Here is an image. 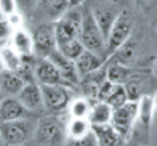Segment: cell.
I'll use <instances>...</instances> for the list:
<instances>
[{
    "mask_svg": "<svg viewBox=\"0 0 157 146\" xmlns=\"http://www.w3.org/2000/svg\"><path fill=\"white\" fill-rule=\"evenodd\" d=\"M154 98L151 95H143L138 100V120L141 122V125L146 130L149 128L151 122L154 119Z\"/></svg>",
    "mask_w": 157,
    "mask_h": 146,
    "instance_id": "19",
    "label": "cell"
},
{
    "mask_svg": "<svg viewBox=\"0 0 157 146\" xmlns=\"http://www.w3.org/2000/svg\"><path fill=\"white\" fill-rule=\"evenodd\" d=\"M85 0H69V6H78V5H83Z\"/></svg>",
    "mask_w": 157,
    "mask_h": 146,
    "instance_id": "28",
    "label": "cell"
},
{
    "mask_svg": "<svg viewBox=\"0 0 157 146\" xmlns=\"http://www.w3.org/2000/svg\"><path fill=\"white\" fill-rule=\"evenodd\" d=\"M69 8V0H39V11L48 21L59 19Z\"/></svg>",
    "mask_w": 157,
    "mask_h": 146,
    "instance_id": "17",
    "label": "cell"
},
{
    "mask_svg": "<svg viewBox=\"0 0 157 146\" xmlns=\"http://www.w3.org/2000/svg\"><path fill=\"white\" fill-rule=\"evenodd\" d=\"M78 39H80V42L87 50H91V52L108 58V55H106V37L91 8L85 5H83V18H82V27H80Z\"/></svg>",
    "mask_w": 157,
    "mask_h": 146,
    "instance_id": "2",
    "label": "cell"
},
{
    "mask_svg": "<svg viewBox=\"0 0 157 146\" xmlns=\"http://www.w3.org/2000/svg\"><path fill=\"white\" fill-rule=\"evenodd\" d=\"M133 29H135L133 13L128 8H122L120 13L117 14V18L114 19V23L109 29V34H108V37H106V55H108V58L116 53L128 40V37H130L132 32H133ZM108 58H106V60H108Z\"/></svg>",
    "mask_w": 157,
    "mask_h": 146,
    "instance_id": "3",
    "label": "cell"
},
{
    "mask_svg": "<svg viewBox=\"0 0 157 146\" xmlns=\"http://www.w3.org/2000/svg\"><path fill=\"white\" fill-rule=\"evenodd\" d=\"M26 85V80L16 71L3 69L0 72V89L5 97H18V93Z\"/></svg>",
    "mask_w": 157,
    "mask_h": 146,
    "instance_id": "14",
    "label": "cell"
},
{
    "mask_svg": "<svg viewBox=\"0 0 157 146\" xmlns=\"http://www.w3.org/2000/svg\"><path fill=\"white\" fill-rule=\"evenodd\" d=\"M34 55L37 58H47L56 48V31L55 21L40 23L34 29Z\"/></svg>",
    "mask_w": 157,
    "mask_h": 146,
    "instance_id": "7",
    "label": "cell"
},
{
    "mask_svg": "<svg viewBox=\"0 0 157 146\" xmlns=\"http://www.w3.org/2000/svg\"><path fill=\"white\" fill-rule=\"evenodd\" d=\"M5 68H3V63H2V60H0V72H2Z\"/></svg>",
    "mask_w": 157,
    "mask_h": 146,
    "instance_id": "32",
    "label": "cell"
},
{
    "mask_svg": "<svg viewBox=\"0 0 157 146\" xmlns=\"http://www.w3.org/2000/svg\"><path fill=\"white\" fill-rule=\"evenodd\" d=\"M93 128V133L96 136V144L99 146H117L125 143V140L116 128L112 127V124H96V125H91Z\"/></svg>",
    "mask_w": 157,
    "mask_h": 146,
    "instance_id": "13",
    "label": "cell"
},
{
    "mask_svg": "<svg viewBox=\"0 0 157 146\" xmlns=\"http://www.w3.org/2000/svg\"><path fill=\"white\" fill-rule=\"evenodd\" d=\"M106 101L109 103V106H111L112 109H116V108H119V106L125 105L127 101H128V93H127L125 85L117 84L116 89L112 90V93L108 97V100H106Z\"/></svg>",
    "mask_w": 157,
    "mask_h": 146,
    "instance_id": "24",
    "label": "cell"
},
{
    "mask_svg": "<svg viewBox=\"0 0 157 146\" xmlns=\"http://www.w3.org/2000/svg\"><path fill=\"white\" fill-rule=\"evenodd\" d=\"M3 100V92H2V89H0V101Z\"/></svg>",
    "mask_w": 157,
    "mask_h": 146,
    "instance_id": "33",
    "label": "cell"
},
{
    "mask_svg": "<svg viewBox=\"0 0 157 146\" xmlns=\"http://www.w3.org/2000/svg\"><path fill=\"white\" fill-rule=\"evenodd\" d=\"M47 58L59 69V72L64 76V79H66L69 84H72V85L80 84V76H78V72H77L74 60H71V58H67L66 55H63L58 48H55Z\"/></svg>",
    "mask_w": 157,
    "mask_h": 146,
    "instance_id": "11",
    "label": "cell"
},
{
    "mask_svg": "<svg viewBox=\"0 0 157 146\" xmlns=\"http://www.w3.org/2000/svg\"><path fill=\"white\" fill-rule=\"evenodd\" d=\"M16 10V0H0V11L3 14H13Z\"/></svg>",
    "mask_w": 157,
    "mask_h": 146,
    "instance_id": "26",
    "label": "cell"
},
{
    "mask_svg": "<svg viewBox=\"0 0 157 146\" xmlns=\"http://www.w3.org/2000/svg\"><path fill=\"white\" fill-rule=\"evenodd\" d=\"M0 144H5L3 143V138H2V133H0Z\"/></svg>",
    "mask_w": 157,
    "mask_h": 146,
    "instance_id": "34",
    "label": "cell"
},
{
    "mask_svg": "<svg viewBox=\"0 0 157 146\" xmlns=\"http://www.w3.org/2000/svg\"><path fill=\"white\" fill-rule=\"evenodd\" d=\"M91 103H93V101L88 100L87 97L71 100V103L67 106L71 117H85V119H88L90 109H91Z\"/></svg>",
    "mask_w": 157,
    "mask_h": 146,
    "instance_id": "21",
    "label": "cell"
},
{
    "mask_svg": "<svg viewBox=\"0 0 157 146\" xmlns=\"http://www.w3.org/2000/svg\"><path fill=\"white\" fill-rule=\"evenodd\" d=\"M0 60H2L5 69L18 71L19 66L23 64V55H19L16 50H11V48L3 47L2 52H0Z\"/></svg>",
    "mask_w": 157,
    "mask_h": 146,
    "instance_id": "22",
    "label": "cell"
},
{
    "mask_svg": "<svg viewBox=\"0 0 157 146\" xmlns=\"http://www.w3.org/2000/svg\"><path fill=\"white\" fill-rule=\"evenodd\" d=\"M106 64H108L106 66V76H108V79L114 84H122V85L127 84L138 69V68H132L124 63L111 61V60H106Z\"/></svg>",
    "mask_w": 157,
    "mask_h": 146,
    "instance_id": "16",
    "label": "cell"
},
{
    "mask_svg": "<svg viewBox=\"0 0 157 146\" xmlns=\"http://www.w3.org/2000/svg\"><path fill=\"white\" fill-rule=\"evenodd\" d=\"M13 43H15V48L19 55H23V56L34 55V39L26 31L15 32V35H13Z\"/></svg>",
    "mask_w": 157,
    "mask_h": 146,
    "instance_id": "20",
    "label": "cell"
},
{
    "mask_svg": "<svg viewBox=\"0 0 157 146\" xmlns=\"http://www.w3.org/2000/svg\"><path fill=\"white\" fill-rule=\"evenodd\" d=\"M19 101L23 103L31 112L39 114L45 109L44 106V97H42V89L39 82H26L23 90L18 93Z\"/></svg>",
    "mask_w": 157,
    "mask_h": 146,
    "instance_id": "9",
    "label": "cell"
},
{
    "mask_svg": "<svg viewBox=\"0 0 157 146\" xmlns=\"http://www.w3.org/2000/svg\"><path fill=\"white\" fill-rule=\"evenodd\" d=\"M56 48H58L63 55H66L67 58H71V60H74V61L82 55V52L85 50V47H83V43L80 42V39H71V40H66V42L59 43V45L56 47Z\"/></svg>",
    "mask_w": 157,
    "mask_h": 146,
    "instance_id": "23",
    "label": "cell"
},
{
    "mask_svg": "<svg viewBox=\"0 0 157 146\" xmlns=\"http://www.w3.org/2000/svg\"><path fill=\"white\" fill-rule=\"evenodd\" d=\"M10 35V24L6 21H0V40H5Z\"/></svg>",
    "mask_w": 157,
    "mask_h": 146,
    "instance_id": "27",
    "label": "cell"
},
{
    "mask_svg": "<svg viewBox=\"0 0 157 146\" xmlns=\"http://www.w3.org/2000/svg\"><path fill=\"white\" fill-rule=\"evenodd\" d=\"M91 11H93V14H95L96 21H98L99 27H101L104 37H108L109 29H111V26H112V23H114V19L117 18V14L120 13V10H117L114 5L101 3V5H95L93 8H91Z\"/></svg>",
    "mask_w": 157,
    "mask_h": 146,
    "instance_id": "15",
    "label": "cell"
},
{
    "mask_svg": "<svg viewBox=\"0 0 157 146\" xmlns=\"http://www.w3.org/2000/svg\"><path fill=\"white\" fill-rule=\"evenodd\" d=\"M37 122H39V119L35 116L0 122V133H2L3 143L10 144V146H18V144L27 143L34 138Z\"/></svg>",
    "mask_w": 157,
    "mask_h": 146,
    "instance_id": "1",
    "label": "cell"
},
{
    "mask_svg": "<svg viewBox=\"0 0 157 146\" xmlns=\"http://www.w3.org/2000/svg\"><path fill=\"white\" fill-rule=\"evenodd\" d=\"M44 106L48 112L58 114L67 109L71 103V87L69 85H40Z\"/></svg>",
    "mask_w": 157,
    "mask_h": 146,
    "instance_id": "5",
    "label": "cell"
},
{
    "mask_svg": "<svg viewBox=\"0 0 157 146\" xmlns=\"http://www.w3.org/2000/svg\"><path fill=\"white\" fill-rule=\"evenodd\" d=\"M152 74H154L155 79H157V56H155V60H154V63H152Z\"/></svg>",
    "mask_w": 157,
    "mask_h": 146,
    "instance_id": "29",
    "label": "cell"
},
{
    "mask_svg": "<svg viewBox=\"0 0 157 146\" xmlns=\"http://www.w3.org/2000/svg\"><path fill=\"white\" fill-rule=\"evenodd\" d=\"M104 64H106L104 56L91 52V50H87V48H85L82 52V55L75 60V68H77V72L80 77L87 76V74H90V72H93L99 68H103Z\"/></svg>",
    "mask_w": 157,
    "mask_h": 146,
    "instance_id": "12",
    "label": "cell"
},
{
    "mask_svg": "<svg viewBox=\"0 0 157 146\" xmlns=\"http://www.w3.org/2000/svg\"><path fill=\"white\" fill-rule=\"evenodd\" d=\"M32 140L39 144H61L64 141V128L56 117L47 116L39 119Z\"/></svg>",
    "mask_w": 157,
    "mask_h": 146,
    "instance_id": "6",
    "label": "cell"
},
{
    "mask_svg": "<svg viewBox=\"0 0 157 146\" xmlns=\"http://www.w3.org/2000/svg\"><path fill=\"white\" fill-rule=\"evenodd\" d=\"M6 40V39H5ZM5 40H0V52H2V48L5 47Z\"/></svg>",
    "mask_w": 157,
    "mask_h": 146,
    "instance_id": "31",
    "label": "cell"
},
{
    "mask_svg": "<svg viewBox=\"0 0 157 146\" xmlns=\"http://www.w3.org/2000/svg\"><path fill=\"white\" fill-rule=\"evenodd\" d=\"M31 116H37V114L31 112L19 101L18 97H3V100L0 101V122L31 117Z\"/></svg>",
    "mask_w": 157,
    "mask_h": 146,
    "instance_id": "10",
    "label": "cell"
},
{
    "mask_svg": "<svg viewBox=\"0 0 157 146\" xmlns=\"http://www.w3.org/2000/svg\"><path fill=\"white\" fill-rule=\"evenodd\" d=\"M152 98H154V106H155V111H157V92L154 93V97H152Z\"/></svg>",
    "mask_w": 157,
    "mask_h": 146,
    "instance_id": "30",
    "label": "cell"
},
{
    "mask_svg": "<svg viewBox=\"0 0 157 146\" xmlns=\"http://www.w3.org/2000/svg\"><path fill=\"white\" fill-rule=\"evenodd\" d=\"M112 111L114 109L109 106L108 101L96 100L91 103L88 120L91 122V125H96V124H109L111 117H112Z\"/></svg>",
    "mask_w": 157,
    "mask_h": 146,
    "instance_id": "18",
    "label": "cell"
},
{
    "mask_svg": "<svg viewBox=\"0 0 157 146\" xmlns=\"http://www.w3.org/2000/svg\"><path fill=\"white\" fill-rule=\"evenodd\" d=\"M136 120H138V101L128 100L125 105L119 106L112 111L111 124L125 141L130 138Z\"/></svg>",
    "mask_w": 157,
    "mask_h": 146,
    "instance_id": "4",
    "label": "cell"
},
{
    "mask_svg": "<svg viewBox=\"0 0 157 146\" xmlns=\"http://www.w3.org/2000/svg\"><path fill=\"white\" fill-rule=\"evenodd\" d=\"M34 76H35V80L40 85H69V87H74L72 84H69L64 79V76L59 72V69L48 58H37L35 60Z\"/></svg>",
    "mask_w": 157,
    "mask_h": 146,
    "instance_id": "8",
    "label": "cell"
},
{
    "mask_svg": "<svg viewBox=\"0 0 157 146\" xmlns=\"http://www.w3.org/2000/svg\"><path fill=\"white\" fill-rule=\"evenodd\" d=\"M133 3L144 14H151L157 8V0H133Z\"/></svg>",
    "mask_w": 157,
    "mask_h": 146,
    "instance_id": "25",
    "label": "cell"
}]
</instances>
